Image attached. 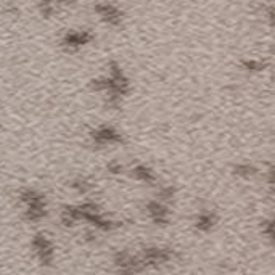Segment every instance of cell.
I'll list each match as a JSON object with an SVG mask.
<instances>
[{"label": "cell", "instance_id": "8fae6325", "mask_svg": "<svg viewBox=\"0 0 275 275\" xmlns=\"http://www.w3.org/2000/svg\"><path fill=\"white\" fill-rule=\"evenodd\" d=\"M56 8V0H39V12L44 18H52Z\"/></svg>", "mask_w": 275, "mask_h": 275}, {"label": "cell", "instance_id": "30bf717a", "mask_svg": "<svg viewBox=\"0 0 275 275\" xmlns=\"http://www.w3.org/2000/svg\"><path fill=\"white\" fill-rule=\"evenodd\" d=\"M132 175L135 177L137 180L145 182V184H150V185H153V184L156 182V175H155V172H153L148 166H143V164H137V166L132 169Z\"/></svg>", "mask_w": 275, "mask_h": 275}, {"label": "cell", "instance_id": "ba28073f", "mask_svg": "<svg viewBox=\"0 0 275 275\" xmlns=\"http://www.w3.org/2000/svg\"><path fill=\"white\" fill-rule=\"evenodd\" d=\"M147 213L156 225H167L169 219H171V213H169L167 206L161 201H150L147 205Z\"/></svg>", "mask_w": 275, "mask_h": 275}, {"label": "cell", "instance_id": "277c9868", "mask_svg": "<svg viewBox=\"0 0 275 275\" xmlns=\"http://www.w3.org/2000/svg\"><path fill=\"white\" fill-rule=\"evenodd\" d=\"M94 10H95L97 15L100 16L103 23L110 24V26H113V28L121 26V24H123L124 13L115 4H111V2H100V4H97L94 7Z\"/></svg>", "mask_w": 275, "mask_h": 275}, {"label": "cell", "instance_id": "5b68a950", "mask_svg": "<svg viewBox=\"0 0 275 275\" xmlns=\"http://www.w3.org/2000/svg\"><path fill=\"white\" fill-rule=\"evenodd\" d=\"M90 139L95 145L99 147H105V145H115V143H123V135H121L116 129L103 126L95 129L90 132Z\"/></svg>", "mask_w": 275, "mask_h": 275}, {"label": "cell", "instance_id": "9a60e30c", "mask_svg": "<svg viewBox=\"0 0 275 275\" xmlns=\"http://www.w3.org/2000/svg\"><path fill=\"white\" fill-rule=\"evenodd\" d=\"M261 227H262V233H264V235L267 237L269 240H272V237H273V222L270 219L269 221H264Z\"/></svg>", "mask_w": 275, "mask_h": 275}, {"label": "cell", "instance_id": "7a4b0ae2", "mask_svg": "<svg viewBox=\"0 0 275 275\" xmlns=\"http://www.w3.org/2000/svg\"><path fill=\"white\" fill-rule=\"evenodd\" d=\"M177 257V253L172 248H163V246H147L143 248L142 253V262L143 265H159L166 264Z\"/></svg>", "mask_w": 275, "mask_h": 275}, {"label": "cell", "instance_id": "7c38bea8", "mask_svg": "<svg viewBox=\"0 0 275 275\" xmlns=\"http://www.w3.org/2000/svg\"><path fill=\"white\" fill-rule=\"evenodd\" d=\"M233 172H235V175H238V177L249 179V177L256 174V167L249 166V164H237L235 167H233Z\"/></svg>", "mask_w": 275, "mask_h": 275}, {"label": "cell", "instance_id": "8992f818", "mask_svg": "<svg viewBox=\"0 0 275 275\" xmlns=\"http://www.w3.org/2000/svg\"><path fill=\"white\" fill-rule=\"evenodd\" d=\"M115 265L119 272H127V273H134V272H140L143 269V262L142 259H137L135 256H132L127 251H121L116 253L115 256Z\"/></svg>", "mask_w": 275, "mask_h": 275}, {"label": "cell", "instance_id": "52a82bcc", "mask_svg": "<svg viewBox=\"0 0 275 275\" xmlns=\"http://www.w3.org/2000/svg\"><path fill=\"white\" fill-rule=\"evenodd\" d=\"M95 39V36L90 31H71L66 32L61 39V45L64 48H79L88 45Z\"/></svg>", "mask_w": 275, "mask_h": 275}, {"label": "cell", "instance_id": "ac0fdd59", "mask_svg": "<svg viewBox=\"0 0 275 275\" xmlns=\"http://www.w3.org/2000/svg\"><path fill=\"white\" fill-rule=\"evenodd\" d=\"M77 4V0H56V7H69Z\"/></svg>", "mask_w": 275, "mask_h": 275}, {"label": "cell", "instance_id": "2e32d148", "mask_svg": "<svg viewBox=\"0 0 275 275\" xmlns=\"http://www.w3.org/2000/svg\"><path fill=\"white\" fill-rule=\"evenodd\" d=\"M158 197H159V200H161V201H167V200H171V198L174 197V189H172V187H163V189L159 190Z\"/></svg>", "mask_w": 275, "mask_h": 275}, {"label": "cell", "instance_id": "9c48e42d", "mask_svg": "<svg viewBox=\"0 0 275 275\" xmlns=\"http://www.w3.org/2000/svg\"><path fill=\"white\" fill-rule=\"evenodd\" d=\"M216 222H217V217H216L214 213H211V211H203V213L198 214L197 222H195V227H197V230L206 233V232H211L214 229Z\"/></svg>", "mask_w": 275, "mask_h": 275}, {"label": "cell", "instance_id": "3957f363", "mask_svg": "<svg viewBox=\"0 0 275 275\" xmlns=\"http://www.w3.org/2000/svg\"><path fill=\"white\" fill-rule=\"evenodd\" d=\"M32 249H34L37 259L42 265H50L53 262L55 249H53L52 241L48 240L45 233H42V232L36 233L34 238H32Z\"/></svg>", "mask_w": 275, "mask_h": 275}, {"label": "cell", "instance_id": "6da1fadb", "mask_svg": "<svg viewBox=\"0 0 275 275\" xmlns=\"http://www.w3.org/2000/svg\"><path fill=\"white\" fill-rule=\"evenodd\" d=\"M20 201L24 206V217L29 222H39L47 216L45 195L34 189H23L20 192Z\"/></svg>", "mask_w": 275, "mask_h": 275}, {"label": "cell", "instance_id": "5bb4252c", "mask_svg": "<svg viewBox=\"0 0 275 275\" xmlns=\"http://www.w3.org/2000/svg\"><path fill=\"white\" fill-rule=\"evenodd\" d=\"M241 64H243V68L246 71H262L265 68V64L257 60H245Z\"/></svg>", "mask_w": 275, "mask_h": 275}, {"label": "cell", "instance_id": "4fadbf2b", "mask_svg": "<svg viewBox=\"0 0 275 275\" xmlns=\"http://www.w3.org/2000/svg\"><path fill=\"white\" fill-rule=\"evenodd\" d=\"M71 187L74 190H77L79 193H87V192H90L94 189V185H92L90 180H87V179H76L74 182H72Z\"/></svg>", "mask_w": 275, "mask_h": 275}, {"label": "cell", "instance_id": "e0dca14e", "mask_svg": "<svg viewBox=\"0 0 275 275\" xmlns=\"http://www.w3.org/2000/svg\"><path fill=\"white\" fill-rule=\"evenodd\" d=\"M108 171L111 174H119L123 171V167H121V164H118V163H111V164H108Z\"/></svg>", "mask_w": 275, "mask_h": 275}]
</instances>
